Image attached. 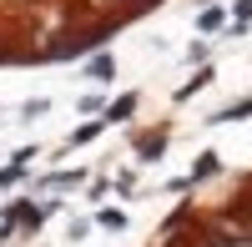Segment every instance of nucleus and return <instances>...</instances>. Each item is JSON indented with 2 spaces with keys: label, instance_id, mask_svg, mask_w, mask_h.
Segmentation results:
<instances>
[{
  "label": "nucleus",
  "instance_id": "4468645a",
  "mask_svg": "<svg viewBox=\"0 0 252 247\" xmlns=\"http://www.w3.org/2000/svg\"><path fill=\"white\" fill-rule=\"evenodd\" d=\"M40 111H51V101H46V96H35V101H26V121H31V116H40Z\"/></svg>",
  "mask_w": 252,
  "mask_h": 247
},
{
  "label": "nucleus",
  "instance_id": "1a4fd4ad",
  "mask_svg": "<svg viewBox=\"0 0 252 247\" xmlns=\"http://www.w3.org/2000/svg\"><path fill=\"white\" fill-rule=\"evenodd\" d=\"M81 177H86V172H51L46 182H40V187H46V192H61V187H76Z\"/></svg>",
  "mask_w": 252,
  "mask_h": 247
},
{
  "label": "nucleus",
  "instance_id": "f257e3e1",
  "mask_svg": "<svg viewBox=\"0 0 252 247\" xmlns=\"http://www.w3.org/2000/svg\"><path fill=\"white\" fill-rule=\"evenodd\" d=\"M161 152H166V126H157V131H141V136H136V156H141V161H157Z\"/></svg>",
  "mask_w": 252,
  "mask_h": 247
},
{
  "label": "nucleus",
  "instance_id": "0eeeda50",
  "mask_svg": "<svg viewBox=\"0 0 252 247\" xmlns=\"http://www.w3.org/2000/svg\"><path fill=\"white\" fill-rule=\"evenodd\" d=\"M222 26H227V10H222V5H207V10L197 15V31H202V35H212V31H222Z\"/></svg>",
  "mask_w": 252,
  "mask_h": 247
},
{
  "label": "nucleus",
  "instance_id": "20e7f679",
  "mask_svg": "<svg viewBox=\"0 0 252 247\" xmlns=\"http://www.w3.org/2000/svg\"><path fill=\"white\" fill-rule=\"evenodd\" d=\"M111 76H116V61H111L106 51L86 61V81H96V86H101V81H111Z\"/></svg>",
  "mask_w": 252,
  "mask_h": 247
},
{
  "label": "nucleus",
  "instance_id": "2eb2a0df",
  "mask_svg": "<svg viewBox=\"0 0 252 247\" xmlns=\"http://www.w3.org/2000/svg\"><path fill=\"white\" fill-rule=\"evenodd\" d=\"M146 5H161V0H131V10H146Z\"/></svg>",
  "mask_w": 252,
  "mask_h": 247
},
{
  "label": "nucleus",
  "instance_id": "9b49d317",
  "mask_svg": "<svg viewBox=\"0 0 252 247\" xmlns=\"http://www.w3.org/2000/svg\"><path fill=\"white\" fill-rule=\"evenodd\" d=\"M15 227H20V202H10V207L0 212V242H5V237H10Z\"/></svg>",
  "mask_w": 252,
  "mask_h": 247
},
{
  "label": "nucleus",
  "instance_id": "ddd939ff",
  "mask_svg": "<svg viewBox=\"0 0 252 247\" xmlns=\"http://www.w3.org/2000/svg\"><path fill=\"white\" fill-rule=\"evenodd\" d=\"M232 20H237V26H252V0H237V5H232Z\"/></svg>",
  "mask_w": 252,
  "mask_h": 247
},
{
  "label": "nucleus",
  "instance_id": "6e6552de",
  "mask_svg": "<svg viewBox=\"0 0 252 247\" xmlns=\"http://www.w3.org/2000/svg\"><path fill=\"white\" fill-rule=\"evenodd\" d=\"M101 126H106V116H101V121H86V126H76V131H71V147H86V141H96Z\"/></svg>",
  "mask_w": 252,
  "mask_h": 247
},
{
  "label": "nucleus",
  "instance_id": "423d86ee",
  "mask_svg": "<svg viewBox=\"0 0 252 247\" xmlns=\"http://www.w3.org/2000/svg\"><path fill=\"white\" fill-rule=\"evenodd\" d=\"M222 172V156L217 152H202L197 161H192V182H207V177H217Z\"/></svg>",
  "mask_w": 252,
  "mask_h": 247
},
{
  "label": "nucleus",
  "instance_id": "39448f33",
  "mask_svg": "<svg viewBox=\"0 0 252 247\" xmlns=\"http://www.w3.org/2000/svg\"><path fill=\"white\" fill-rule=\"evenodd\" d=\"M212 76H217L212 66H197V76H192V81H187V86H177V101H192V96H197L202 86H212Z\"/></svg>",
  "mask_w": 252,
  "mask_h": 247
},
{
  "label": "nucleus",
  "instance_id": "f03ea898",
  "mask_svg": "<svg viewBox=\"0 0 252 247\" xmlns=\"http://www.w3.org/2000/svg\"><path fill=\"white\" fill-rule=\"evenodd\" d=\"M141 106V96L136 91H126V96H116L111 106H106V126H116V121H131V111Z\"/></svg>",
  "mask_w": 252,
  "mask_h": 247
},
{
  "label": "nucleus",
  "instance_id": "f8f14e48",
  "mask_svg": "<svg viewBox=\"0 0 252 247\" xmlns=\"http://www.w3.org/2000/svg\"><path fill=\"white\" fill-rule=\"evenodd\" d=\"M20 177H26V167H20V161H10V167H0V187H15Z\"/></svg>",
  "mask_w": 252,
  "mask_h": 247
},
{
  "label": "nucleus",
  "instance_id": "9d476101",
  "mask_svg": "<svg viewBox=\"0 0 252 247\" xmlns=\"http://www.w3.org/2000/svg\"><path fill=\"white\" fill-rule=\"evenodd\" d=\"M96 222H101L106 232H121V227H126V212H121V207H101V212H96Z\"/></svg>",
  "mask_w": 252,
  "mask_h": 247
},
{
  "label": "nucleus",
  "instance_id": "7ed1b4c3",
  "mask_svg": "<svg viewBox=\"0 0 252 247\" xmlns=\"http://www.w3.org/2000/svg\"><path fill=\"white\" fill-rule=\"evenodd\" d=\"M252 116V96L247 101H232V106H222L217 116H207V121H212V126H232V121H247Z\"/></svg>",
  "mask_w": 252,
  "mask_h": 247
}]
</instances>
